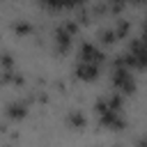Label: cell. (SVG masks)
Segmentation results:
<instances>
[{
    "mask_svg": "<svg viewBox=\"0 0 147 147\" xmlns=\"http://www.w3.org/2000/svg\"><path fill=\"white\" fill-rule=\"evenodd\" d=\"M76 74H78L83 80H92V78H96L99 67H96V64H87V62H76Z\"/></svg>",
    "mask_w": 147,
    "mask_h": 147,
    "instance_id": "6",
    "label": "cell"
},
{
    "mask_svg": "<svg viewBox=\"0 0 147 147\" xmlns=\"http://www.w3.org/2000/svg\"><path fill=\"white\" fill-rule=\"evenodd\" d=\"M25 110H28L25 101H11V103L7 106V115H9V117H23Z\"/></svg>",
    "mask_w": 147,
    "mask_h": 147,
    "instance_id": "7",
    "label": "cell"
},
{
    "mask_svg": "<svg viewBox=\"0 0 147 147\" xmlns=\"http://www.w3.org/2000/svg\"><path fill=\"white\" fill-rule=\"evenodd\" d=\"M124 64L131 69H145L147 67V46H145V41L142 39H136V41H131V46L126 48V53H124Z\"/></svg>",
    "mask_w": 147,
    "mask_h": 147,
    "instance_id": "3",
    "label": "cell"
},
{
    "mask_svg": "<svg viewBox=\"0 0 147 147\" xmlns=\"http://www.w3.org/2000/svg\"><path fill=\"white\" fill-rule=\"evenodd\" d=\"M78 62H87V64L101 67V62H103V51H101L96 44L85 41V44L80 46V51H78Z\"/></svg>",
    "mask_w": 147,
    "mask_h": 147,
    "instance_id": "4",
    "label": "cell"
},
{
    "mask_svg": "<svg viewBox=\"0 0 147 147\" xmlns=\"http://www.w3.org/2000/svg\"><path fill=\"white\" fill-rule=\"evenodd\" d=\"M74 32H76V23H74V21H64V23H60V25L55 28V46H57L60 51H67L69 44H71Z\"/></svg>",
    "mask_w": 147,
    "mask_h": 147,
    "instance_id": "5",
    "label": "cell"
},
{
    "mask_svg": "<svg viewBox=\"0 0 147 147\" xmlns=\"http://www.w3.org/2000/svg\"><path fill=\"white\" fill-rule=\"evenodd\" d=\"M67 122H69L74 129H83V126H85V115H83L80 110H69Z\"/></svg>",
    "mask_w": 147,
    "mask_h": 147,
    "instance_id": "8",
    "label": "cell"
},
{
    "mask_svg": "<svg viewBox=\"0 0 147 147\" xmlns=\"http://www.w3.org/2000/svg\"><path fill=\"white\" fill-rule=\"evenodd\" d=\"M113 85H115V92L119 94H133L136 92V80H133V74L131 69L124 64V60H119L113 69Z\"/></svg>",
    "mask_w": 147,
    "mask_h": 147,
    "instance_id": "2",
    "label": "cell"
},
{
    "mask_svg": "<svg viewBox=\"0 0 147 147\" xmlns=\"http://www.w3.org/2000/svg\"><path fill=\"white\" fill-rule=\"evenodd\" d=\"M96 113H99V119H101L103 126L115 129V131L124 126V117H122V96H119L117 92L101 96L99 103H96Z\"/></svg>",
    "mask_w": 147,
    "mask_h": 147,
    "instance_id": "1",
    "label": "cell"
},
{
    "mask_svg": "<svg viewBox=\"0 0 147 147\" xmlns=\"http://www.w3.org/2000/svg\"><path fill=\"white\" fill-rule=\"evenodd\" d=\"M142 41H145V46H147V25H145V32H142Z\"/></svg>",
    "mask_w": 147,
    "mask_h": 147,
    "instance_id": "9",
    "label": "cell"
}]
</instances>
